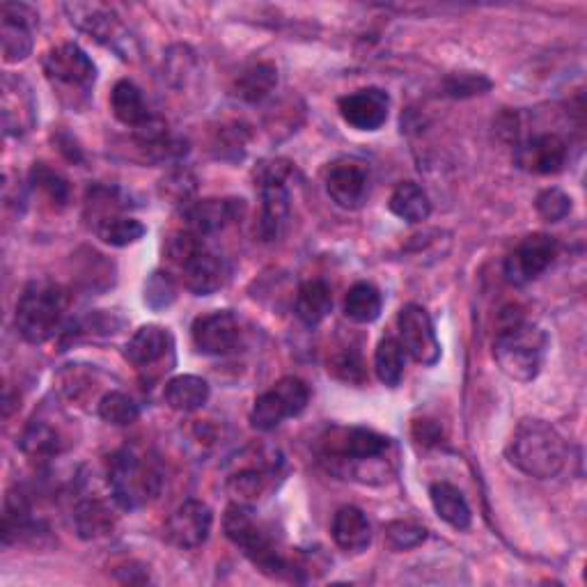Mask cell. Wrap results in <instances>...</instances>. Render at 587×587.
Instances as JSON below:
<instances>
[{
    "label": "cell",
    "mask_w": 587,
    "mask_h": 587,
    "mask_svg": "<svg viewBox=\"0 0 587 587\" xmlns=\"http://www.w3.org/2000/svg\"><path fill=\"white\" fill-rule=\"evenodd\" d=\"M278 85V70L271 63H257L244 70L232 85V93L246 104H259L267 99Z\"/></svg>",
    "instance_id": "29"
},
{
    "label": "cell",
    "mask_w": 587,
    "mask_h": 587,
    "mask_svg": "<svg viewBox=\"0 0 587 587\" xmlns=\"http://www.w3.org/2000/svg\"><path fill=\"white\" fill-rule=\"evenodd\" d=\"M289 166L285 161L262 163L257 170L262 212L257 223V234L262 242H276L289 221V191H287Z\"/></svg>",
    "instance_id": "6"
},
{
    "label": "cell",
    "mask_w": 587,
    "mask_h": 587,
    "mask_svg": "<svg viewBox=\"0 0 587 587\" xmlns=\"http://www.w3.org/2000/svg\"><path fill=\"white\" fill-rule=\"evenodd\" d=\"M333 310V294L324 280H308L297 297V317L306 327H319Z\"/></svg>",
    "instance_id": "31"
},
{
    "label": "cell",
    "mask_w": 587,
    "mask_h": 587,
    "mask_svg": "<svg viewBox=\"0 0 587 587\" xmlns=\"http://www.w3.org/2000/svg\"><path fill=\"white\" fill-rule=\"evenodd\" d=\"M214 525L212 510L202 501H186L166 521V540L184 551L198 548L210 540Z\"/></svg>",
    "instance_id": "17"
},
{
    "label": "cell",
    "mask_w": 587,
    "mask_h": 587,
    "mask_svg": "<svg viewBox=\"0 0 587 587\" xmlns=\"http://www.w3.org/2000/svg\"><path fill=\"white\" fill-rule=\"evenodd\" d=\"M44 74L53 85L78 95L90 93L97 81V67L93 57L74 42L57 44L46 53Z\"/></svg>",
    "instance_id": "9"
},
{
    "label": "cell",
    "mask_w": 587,
    "mask_h": 587,
    "mask_svg": "<svg viewBox=\"0 0 587 587\" xmlns=\"http://www.w3.org/2000/svg\"><path fill=\"white\" fill-rule=\"evenodd\" d=\"M65 12L81 33L90 35L95 42L115 51L125 61H131L136 53L134 38L113 8L102 3H67Z\"/></svg>",
    "instance_id": "7"
},
{
    "label": "cell",
    "mask_w": 587,
    "mask_h": 587,
    "mask_svg": "<svg viewBox=\"0 0 587 587\" xmlns=\"http://www.w3.org/2000/svg\"><path fill=\"white\" fill-rule=\"evenodd\" d=\"M342 120L359 131H376L386 125L391 97L381 87H363L338 102Z\"/></svg>",
    "instance_id": "19"
},
{
    "label": "cell",
    "mask_w": 587,
    "mask_h": 587,
    "mask_svg": "<svg viewBox=\"0 0 587 587\" xmlns=\"http://www.w3.org/2000/svg\"><path fill=\"white\" fill-rule=\"evenodd\" d=\"M74 525L81 540H102L113 533L115 514L99 498H87V501L78 503L74 510Z\"/></svg>",
    "instance_id": "30"
},
{
    "label": "cell",
    "mask_w": 587,
    "mask_h": 587,
    "mask_svg": "<svg viewBox=\"0 0 587 587\" xmlns=\"http://www.w3.org/2000/svg\"><path fill=\"white\" fill-rule=\"evenodd\" d=\"M569 145L557 134H535L516 145L514 163L531 174H555L567 166Z\"/></svg>",
    "instance_id": "14"
},
{
    "label": "cell",
    "mask_w": 587,
    "mask_h": 587,
    "mask_svg": "<svg viewBox=\"0 0 587 587\" xmlns=\"http://www.w3.org/2000/svg\"><path fill=\"white\" fill-rule=\"evenodd\" d=\"M95 232L104 244H108L113 248H125V246L140 242L145 237L147 227L131 216L115 214V216H108V218L95 223Z\"/></svg>",
    "instance_id": "35"
},
{
    "label": "cell",
    "mask_w": 587,
    "mask_h": 587,
    "mask_svg": "<svg viewBox=\"0 0 587 587\" xmlns=\"http://www.w3.org/2000/svg\"><path fill=\"white\" fill-rule=\"evenodd\" d=\"M391 212L406 221V223H423L431 214V202L429 195L418 186L416 182H402L395 186L391 202H388Z\"/></svg>",
    "instance_id": "32"
},
{
    "label": "cell",
    "mask_w": 587,
    "mask_h": 587,
    "mask_svg": "<svg viewBox=\"0 0 587 587\" xmlns=\"http://www.w3.org/2000/svg\"><path fill=\"white\" fill-rule=\"evenodd\" d=\"M327 457L335 461H374L384 457L391 448V440L374 429L351 427V429H333L329 438H324Z\"/></svg>",
    "instance_id": "15"
},
{
    "label": "cell",
    "mask_w": 587,
    "mask_h": 587,
    "mask_svg": "<svg viewBox=\"0 0 587 587\" xmlns=\"http://www.w3.org/2000/svg\"><path fill=\"white\" fill-rule=\"evenodd\" d=\"M67 310V291L49 280L40 278L28 282L17 303V331L31 344H44L63 327Z\"/></svg>",
    "instance_id": "5"
},
{
    "label": "cell",
    "mask_w": 587,
    "mask_h": 587,
    "mask_svg": "<svg viewBox=\"0 0 587 587\" xmlns=\"http://www.w3.org/2000/svg\"><path fill=\"white\" fill-rule=\"evenodd\" d=\"M491 83L484 76H476V74H459L448 78V95L452 97H473V95H482L484 90H489Z\"/></svg>",
    "instance_id": "43"
},
{
    "label": "cell",
    "mask_w": 587,
    "mask_h": 587,
    "mask_svg": "<svg viewBox=\"0 0 587 587\" xmlns=\"http://www.w3.org/2000/svg\"><path fill=\"white\" fill-rule=\"evenodd\" d=\"M429 498L438 519H444L455 531H466L471 525V508H468L463 493L450 482H434Z\"/></svg>",
    "instance_id": "28"
},
{
    "label": "cell",
    "mask_w": 587,
    "mask_h": 587,
    "mask_svg": "<svg viewBox=\"0 0 587 587\" xmlns=\"http://www.w3.org/2000/svg\"><path fill=\"white\" fill-rule=\"evenodd\" d=\"M333 542L346 553H361L372 542V525L363 510L354 505H344L335 512L331 523Z\"/></svg>",
    "instance_id": "23"
},
{
    "label": "cell",
    "mask_w": 587,
    "mask_h": 587,
    "mask_svg": "<svg viewBox=\"0 0 587 587\" xmlns=\"http://www.w3.org/2000/svg\"><path fill=\"white\" fill-rule=\"evenodd\" d=\"M223 527L227 540L239 546L248 561L271 578H291L299 580L297 574L306 572L301 565L294 563V557L285 555L274 535L264 527L250 512V508L232 503L225 512Z\"/></svg>",
    "instance_id": "2"
},
{
    "label": "cell",
    "mask_w": 587,
    "mask_h": 587,
    "mask_svg": "<svg viewBox=\"0 0 587 587\" xmlns=\"http://www.w3.org/2000/svg\"><path fill=\"white\" fill-rule=\"evenodd\" d=\"M557 255V242L551 234H531L516 244V248L505 259V278L508 282L521 287L537 280Z\"/></svg>",
    "instance_id": "11"
},
{
    "label": "cell",
    "mask_w": 587,
    "mask_h": 587,
    "mask_svg": "<svg viewBox=\"0 0 587 587\" xmlns=\"http://www.w3.org/2000/svg\"><path fill=\"white\" fill-rule=\"evenodd\" d=\"M535 207H537V214L548 221V223H557V221H563L569 216L572 212V198L561 191V189H546L537 195V202H535Z\"/></svg>",
    "instance_id": "41"
},
{
    "label": "cell",
    "mask_w": 587,
    "mask_h": 587,
    "mask_svg": "<svg viewBox=\"0 0 587 587\" xmlns=\"http://www.w3.org/2000/svg\"><path fill=\"white\" fill-rule=\"evenodd\" d=\"M327 193L342 210H361L370 195V172L363 163L342 159L327 172Z\"/></svg>",
    "instance_id": "18"
},
{
    "label": "cell",
    "mask_w": 587,
    "mask_h": 587,
    "mask_svg": "<svg viewBox=\"0 0 587 587\" xmlns=\"http://www.w3.org/2000/svg\"><path fill=\"white\" fill-rule=\"evenodd\" d=\"M108 484L117 505L138 510L161 493L163 473L154 457L136 448L117 450L108 461Z\"/></svg>",
    "instance_id": "4"
},
{
    "label": "cell",
    "mask_w": 587,
    "mask_h": 587,
    "mask_svg": "<svg viewBox=\"0 0 587 587\" xmlns=\"http://www.w3.org/2000/svg\"><path fill=\"white\" fill-rule=\"evenodd\" d=\"M404 346L399 344L397 338L386 335L384 340L378 342L376 351H374V370L376 376L384 386L388 388H397L399 381L404 376Z\"/></svg>",
    "instance_id": "34"
},
{
    "label": "cell",
    "mask_w": 587,
    "mask_h": 587,
    "mask_svg": "<svg viewBox=\"0 0 587 587\" xmlns=\"http://www.w3.org/2000/svg\"><path fill=\"white\" fill-rule=\"evenodd\" d=\"M386 540L395 551H408L427 540V531L414 521H393L386 525Z\"/></svg>",
    "instance_id": "40"
},
{
    "label": "cell",
    "mask_w": 587,
    "mask_h": 587,
    "mask_svg": "<svg viewBox=\"0 0 587 587\" xmlns=\"http://www.w3.org/2000/svg\"><path fill=\"white\" fill-rule=\"evenodd\" d=\"M33 184L53 202L57 207H65L70 202V182L63 178V174H57L55 170H51L46 163H35L33 172Z\"/></svg>",
    "instance_id": "37"
},
{
    "label": "cell",
    "mask_w": 587,
    "mask_h": 587,
    "mask_svg": "<svg viewBox=\"0 0 587 587\" xmlns=\"http://www.w3.org/2000/svg\"><path fill=\"white\" fill-rule=\"evenodd\" d=\"M246 212L244 200H200L184 207L186 230L207 237V234L221 232L227 225L242 221Z\"/></svg>",
    "instance_id": "21"
},
{
    "label": "cell",
    "mask_w": 587,
    "mask_h": 587,
    "mask_svg": "<svg viewBox=\"0 0 587 587\" xmlns=\"http://www.w3.org/2000/svg\"><path fill=\"white\" fill-rule=\"evenodd\" d=\"M278 476V461H259L255 466L242 468L227 480V491L232 493L234 503L250 508L259 498L267 493L271 487V480Z\"/></svg>",
    "instance_id": "22"
},
{
    "label": "cell",
    "mask_w": 587,
    "mask_h": 587,
    "mask_svg": "<svg viewBox=\"0 0 587 587\" xmlns=\"http://www.w3.org/2000/svg\"><path fill=\"white\" fill-rule=\"evenodd\" d=\"M172 349V338L166 329L157 324H147L138 329L125 346V359L136 367H152L166 359Z\"/></svg>",
    "instance_id": "24"
},
{
    "label": "cell",
    "mask_w": 587,
    "mask_h": 587,
    "mask_svg": "<svg viewBox=\"0 0 587 587\" xmlns=\"http://www.w3.org/2000/svg\"><path fill=\"white\" fill-rule=\"evenodd\" d=\"M546 354V335L525 319L519 306H510L498 317L493 359L510 378L527 384L537 378Z\"/></svg>",
    "instance_id": "1"
},
{
    "label": "cell",
    "mask_w": 587,
    "mask_h": 587,
    "mask_svg": "<svg viewBox=\"0 0 587 587\" xmlns=\"http://www.w3.org/2000/svg\"><path fill=\"white\" fill-rule=\"evenodd\" d=\"M414 436H416L418 444L431 446V444H436V440L440 438V427L436 423H431V420H420L414 427Z\"/></svg>",
    "instance_id": "44"
},
{
    "label": "cell",
    "mask_w": 587,
    "mask_h": 587,
    "mask_svg": "<svg viewBox=\"0 0 587 587\" xmlns=\"http://www.w3.org/2000/svg\"><path fill=\"white\" fill-rule=\"evenodd\" d=\"M40 14L25 3H3L0 8V49L6 63H21L33 51Z\"/></svg>",
    "instance_id": "12"
},
{
    "label": "cell",
    "mask_w": 587,
    "mask_h": 587,
    "mask_svg": "<svg viewBox=\"0 0 587 587\" xmlns=\"http://www.w3.org/2000/svg\"><path fill=\"white\" fill-rule=\"evenodd\" d=\"M99 418L115 427H129L140 418V406L125 393L110 391L99 399Z\"/></svg>",
    "instance_id": "36"
},
{
    "label": "cell",
    "mask_w": 587,
    "mask_h": 587,
    "mask_svg": "<svg viewBox=\"0 0 587 587\" xmlns=\"http://www.w3.org/2000/svg\"><path fill=\"white\" fill-rule=\"evenodd\" d=\"M174 297H178V289H174V282L168 274L157 271V274H152L150 280H147V285H145L147 306L161 310V308H168L174 301Z\"/></svg>",
    "instance_id": "42"
},
{
    "label": "cell",
    "mask_w": 587,
    "mask_h": 587,
    "mask_svg": "<svg viewBox=\"0 0 587 587\" xmlns=\"http://www.w3.org/2000/svg\"><path fill=\"white\" fill-rule=\"evenodd\" d=\"M381 308H384L381 291L370 282H356L344 297V314L356 324H372L378 319Z\"/></svg>",
    "instance_id": "33"
},
{
    "label": "cell",
    "mask_w": 587,
    "mask_h": 587,
    "mask_svg": "<svg viewBox=\"0 0 587 587\" xmlns=\"http://www.w3.org/2000/svg\"><path fill=\"white\" fill-rule=\"evenodd\" d=\"M310 402V388L299 376H282L278 384L262 393L250 410V425L257 431H271L287 418L301 416Z\"/></svg>",
    "instance_id": "8"
},
{
    "label": "cell",
    "mask_w": 587,
    "mask_h": 587,
    "mask_svg": "<svg viewBox=\"0 0 587 587\" xmlns=\"http://www.w3.org/2000/svg\"><path fill=\"white\" fill-rule=\"evenodd\" d=\"M329 372H333L340 381H346V384H363V381L367 378L361 354L351 346L340 351V354H335L329 361Z\"/></svg>",
    "instance_id": "38"
},
{
    "label": "cell",
    "mask_w": 587,
    "mask_h": 587,
    "mask_svg": "<svg viewBox=\"0 0 587 587\" xmlns=\"http://www.w3.org/2000/svg\"><path fill=\"white\" fill-rule=\"evenodd\" d=\"M178 269L182 271L186 289L198 297H210V294L218 291L227 282L230 274L225 259L204 246V242L178 262Z\"/></svg>",
    "instance_id": "16"
},
{
    "label": "cell",
    "mask_w": 587,
    "mask_h": 587,
    "mask_svg": "<svg viewBox=\"0 0 587 587\" xmlns=\"http://www.w3.org/2000/svg\"><path fill=\"white\" fill-rule=\"evenodd\" d=\"M110 108H113V115L125 127L140 129L147 122L154 120L150 106H147V102L142 97V90L134 81H127V78L115 83L113 93H110Z\"/></svg>",
    "instance_id": "25"
},
{
    "label": "cell",
    "mask_w": 587,
    "mask_h": 587,
    "mask_svg": "<svg viewBox=\"0 0 587 587\" xmlns=\"http://www.w3.org/2000/svg\"><path fill=\"white\" fill-rule=\"evenodd\" d=\"M399 344L406 354L420 365H436L440 359V344L431 324L429 312L418 303H406L397 314Z\"/></svg>",
    "instance_id": "10"
},
{
    "label": "cell",
    "mask_w": 587,
    "mask_h": 587,
    "mask_svg": "<svg viewBox=\"0 0 587 587\" xmlns=\"http://www.w3.org/2000/svg\"><path fill=\"white\" fill-rule=\"evenodd\" d=\"M193 344L204 356H227L237 351L242 342V321L230 310H218L212 314L198 317L191 329Z\"/></svg>",
    "instance_id": "13"
},
{
    "label": "cell",
    "mask_w": 587,
    "mask_h": 587,
    "mask_svg": "<svg viewBox=\"0 0 587 587\" xmlns=\"http://www.w3.org/2000/svg\"><path fill=\"white\" fill-rule=\"evenodd\" d=\"M508 457L527 478L551 480L565 468L567 446L546 420L525 418L512 434Z\"/></svg>",
    "instance_id": "3"
},
{
    "label": "cell",
    "mask_w": 587,
    "mask_h": 587,
    "mask_svg": "<svg viewBox=\"0 0 587 587\" xmlns=\"http://www.w3.org/2000/svg\"><path fill=\"white\" fill-rule=\"evenodd\" d=\"M210 384L204 378L195 374H182L174 376L166 384L163 399L172 410H180V414H193V410L202 408L210 402Z\"/></svg>",
    "instance_id": "27"
},
{
    "label": "cell",
    "mask_w": 587,
    "mask_h": 587,
    "mask_svg": "<svg viewBox=\"0 0 587 587\" xmlns=\"http://www.w3.org/2000/svg\"><path fill=\"white\" fill-rule=\"evenodd\" d=\"M3 127L8 136L21 138L33 131L38 122V106L31 85L21 76L6 74L3 76Z\"/></svg>",
    "instance_id": "20"
},
{
    "label": "cell",
    "mask_w": 587,
    "mask_h": 587,
    "mask_svg": "<svg viewBox=\"0 0 587 587\" xmlns=\"http://www.w3.org/2000/svg\"><path fill=\"white\" fill-rule=\"evenodd\" d=\"M161 193L172 200L174 204H182V207H189L191 198L195 193V178L186 168L170 170L166 174V180L161 182Z\"/></svg>",
    "instance_id": "39"
},
{
    "label": "cell",
    "mask_w": 587,
    "mask_h": 587,
    "mask_svg": "<svg viewBox=\"0 0 587 587\" xmlns=\"http://www.w3.org/2000/svg\"><path fill=\"white\" fill-rule=\"evenodd\" d=\"M19 446H21L25 457L40 459V461L53 459V457H57L67 448L63 431L57 429V427H53L51 420H44V418L31 420V425H28L23 429V434H21Z\"/></svg>",
    "instance_id": "26"
}]
</instances>
